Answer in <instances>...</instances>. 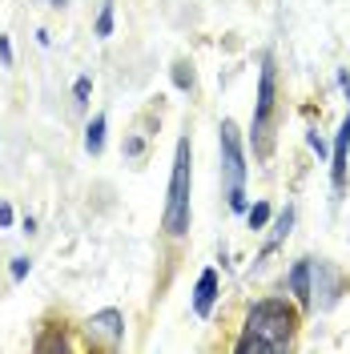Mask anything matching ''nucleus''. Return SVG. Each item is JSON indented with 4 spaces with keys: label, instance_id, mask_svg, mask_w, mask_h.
Here are the masks:
<instances>
[{
    "label": "nucleus",
    "instance_id": "7",
    "mask_svg": "<svg viewBox=\"0 0 350 354\" xmlns=\"http://www.w3.org/2000/svg\"><path fill=\"white\" fill-rule=\"evenodd\" d=\"M214 298H218V270H205V274L197 278V290H194V310L201 318L214 310Z\"/></svg>",
    "mask_w": 350,
    "mask_h": 354
},
{
    "label": "nucleus",
    "instance_id": "18",
    "mask_svg": "<svg viewBox=\"0 0 350 354\" xmlns=\"http://www.w3.org/2000/svg\"><path fill=\"white\" fill-rule=\"evenodd\" d=\"M306 141H310V149H314V153H318V157L326 153V141H322V137H318V133H310Z\"/></svg>",
    "mask_w": 350,
    "mask_h": 354
},
{
    "label": "nucleus",
    "instance_id": "3",
    "mask_svg": "<svg viewBox=\"0 0 350 354\" xmlns=\"http://www.w3.org/2000/svg\"><path fill=\"white\" fill-rule=\"evenodd\" d=\"M274 57H262V81H258V105H254V153L270 157L274 149Z\"/></svg>",
    "mask_w": 350,
    "mask_h": 354
},
{
    "label": "nucleus",
    "instance_id": "1",
    "mask_svg": "<svg viewBox=\"0 0 350 354\" xmlns=\"http://www.w3.org/2000/svg\"><path fill=\"white\" fill-rule=\"evenodd\" d=\"M294 330H298V310L286 298H266L246 318V334L238 338V354H278L294 342Z\"/></svg>",
    "mask_w": 350,
    "mask_h": 354
},
{
    "label": "nucleus",
    "instance_id": "4",
    "mask_svg": "<svg viewBox=\"0 0 350 354\" xmlns=\"http://www.w3.org/2000/svg\"><path fill=\"white\" fill-rule=\"evenodd\" d=\"M221 157H225V177H230V209H246V157H241V137L234 121H221Z\"/></svg>",
    "mask_w": 350,
    "mask_h": 354
},
{
    "label": "nucleus",
    "instance_id": "11",
    "mask_svg": "<svg viewBox=\"0 0 350 354\" xmlns=\"http://www.w3.org/2000/svg\"><path fill=\"white\" fill-rule=\"evenodd\" d=\"M290 225H294V205H286L282 214H278V221H274V234H270V245H266V254L282 242L286 234H290Z\"/></svg>",
    "mask_w": 350,
    "mask_h": 354
},
{
    "label": "nucleus",
    "instance_id": "19",
    "mask_svg": "<svg viewBox=\"0 0 350 354\" xmlns=\"http://www.w3.org/2000/svg\"><path fill=\"white\" fill-rule=\"evenodd\" d=\"M0 61L12 65V44H8V37H0Z\"/></svg>",
    "mask_w": 350,
    "mask_h": 354
},
{
    "label": "nucleus",
    "instance_id": "9",
    "mask_svg": "<svg viewBox=\"0 0 350 354\" xmlns=\"http://www.w3.org/2000/svg\"><path fill=\"white\" fill-rule=\"evenodd\" d=\"M318 274H322L326 282H322V286L314 290V294H322V306H330V302L338 298V274H334V270H330L326 262H318Z\"/></svg>",
    "mask_w": 350,
    "mask_h": 354
},
{
    "label": "nucleus",
    "instance_id": "16",
    "mask_svg": "<svg viewBox=\"0 0 350 354\" xmlns=\"http://www.w3.org/2000/svg\"><path fill=\"white\" fill-rule=\"evenodd\" d=\"M145 153V137H129L125 141V157H141Z\"/></svg>",
    "mask_w": 350,
    "mask_h": 354
},
{
    "label": "nucleus",
    "instance_id": "20",
    "mask_svg": "<svg viewBox=\"0 0 350 354\" xmlns=\"http://www.w3.org/2000/svg\"><path fill=\"white\" fill-rule=\"evenodd\" d=\"M8 221H12V209H8V205H0V225H8Z\"/></svg>",
    "mask_w": 350,
    "mask_h": 354
},
{
    "label": "nucleus",
    "instance_id": "15",
    "mask_svg": "<svg viewBox=\"0 0 350 354\" xmlns=\"http://www.w3.org/2000/svg\"><path fill=\"white\" fill-rule=\"evenodd\" d=\"M89 88H93V81H89V77H77V85H73V97H77V105H81V109L89 105Z\"/></svg>",
    "mask_w": 350,
    "mask_h": 354
},
{
    "label": "nucleus",
    "instance_id": "5",
    "mask_svg": "<svg viewBox=\"0 0 350 354\" xmlns=\"http://www.w3.org/2000/svg\"><path fill=\"white\" fill-rule=\"evenodd\" d=\"M347 153H350V113L338 129V141H334V161H330V181H334V194H342L347 185Z\"/></svg>",
    "mask_w": 350,
    "mask_h": 354
},
{
    "label": "nucleus",
    "instance_id": "12",
    "mask_svg": "<svg viewBox=\"0 0 350 354\" xmlns=\"http://www.w3.org/2000/svg\"><path fill=\"white\" fill-rule=\"evenodd\" d=\"M113 32V0L101 4V17H97V37H109Z\"/></svg>",
    "mask_w": 350,
    "mask_h": 354
},
{
    "label": "nucleus",
    "instance_id": "6",
    "mask_svg": "<svg viewBox=\"0 0 350 354\" xmlns=\"http://www.w3.org/2000/svg\"><path fill=\"white\" fill-rule=\"evenodd\" d=\"M93 334H105L109 338V346L121 342V334H125V318H121V310H101V314H93Z\"/></svg>",
    "mask_w": 350,
    "mask_h": 354
},
{
    "label": "nucleus",
    "instance_id": "14",
    "mask_svg": "<svg viewBox=\"0 0 350 354\" xmlns=\"http://www.w3.org/2000/svg\"><path fill=\"white\" fill-rule=\"evenodd\" d=\"M246 218H250V230H262L266 218H270V205H266V201H258V205H254V209H250Z\"/></svg>",
    "mask_w": 350,
    "mask_h": 354
},
{
    "label": "nucleus",
    "instance_id": "21",
    "mask_svg": "<svg viewBox=\"0 0 350 354\" xmlns=\"http://www.w3.org/2000/svg\"><path fill=\"white\" fill-rule=\"evenodd\" d=\"M48 4H53V8H65L68 0H48Z\"/></svg>",
    "mask_w": 350,
    "mask_h": 354
},
{
    "label": "nucleus",
    "instance_id": "17",
    "mask_svg": "<svg viewBox=\"0 0 350 354\" xmlns=\"http://www.w3.org/2000/svg\"><path fill=\"white\" fill-rule=\"evenodd\" d=\"M28 266H33L28 258H12V278H17V282H21L24 274H28Z\"/></svg>",
    "mask_w": 350,
    "mask_h": 354
},
{
    "label": "nucleus",
    "instance_id": "8",
    "mask_svg": "<svg viewBox=\"0 0 350 354\" xmlns=\"http://www.w3.org/2000/svg\"><path fill=\"white\" fill-rule=\"evenodd\" d=\"M290 294L298 298V302H310V258H302V262H294V270H290Z\"/></svg>",
    "mask_w": 350,
    "mask_h": 354
},
{
    "label": "nucleus",
    "instance_id": "13",
    "mask_svg": "<svg viewBox=\"0 0 350 354\" xmlns=\"http://www.w3.org/2000/svg\"><path fill=\"white\" fill-rule=\"evenodd\" d=\"M174 85L177 88H194V68L185 65V61H177L174 65Z\"/></svg>",
    "mask_w": 350,
    "mask_h": 354
},
{
    "label": "nucleus",
    "instance_id": "2",
    "mask_svg": "<svg viewBox=\"0 0 350 354\" xmlns=\"http://www.w3.org/2000/svg\"><path fill=\"white\" fill-rule=\"evenodd\" d=\"M190 181H194V153H190V137H181L174 157V177H169V201L161 214V225L169 238H185L190 230Z\"/></svg>",
    "mask_w": 350,
    "mask_h": 354
},
{
    "label": "nucleus",
    "instance_id": "10",
    "mask_svg": "<svg viewBox=\"0 0 350 354\" xmlns=\"http://www.w3.org/2000/svg\"><path fill=\"white\" fill-rule=\"evenodd\" d=\"M101 145H105V117H93L85 129V149L89 153H101Z\"/></svg>",
    "mask_w": 350,
    "mask_h": 354
}]
</instances>
